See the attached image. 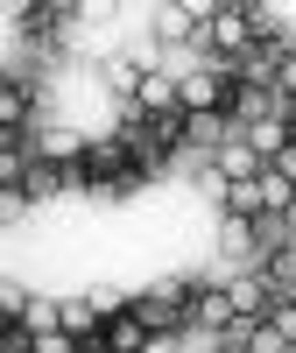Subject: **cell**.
<instances>
[{"label": "cell", "instance_id": "6da1fadb", "mask_svg": "<svg viewBox=\"0 0 296 353\" xmlns=\"http://www.w3.org/2000/svg\"><path fill=\"white\" fill-rule=\"evenodd\" d=\"M254 43H268V28H261L254 0H219V8H212V28H204V50H212V64H240Z\"/></svg>", "mask_w": 296, "mask_h": 353}, {"label": "cell", "instance_id": "277c9868", "mask_svg": "<svg viewBox=\"0 0 296 353\" xmlns=\"http://www.w3.org/2000/svg\"><path fill=\"white\" fill-rule=\"evenodd\" d=\"M296 205V184L282 170H261V212H268V226H282V212Z\"/></svg>", "mask_w": 296, "mask_h": 353}, {"label": "cell", "instance_id": "5b68a950", "mask_svg": "<svg viewBox=\"0 0 296 353\" xmlns=\"http://www.w3.org/2000/svg\"><path fill=\"white\" fill-rule=\"evenodd\" d=\"M0 219H8V226L28 219V198H21V191H0Z\"/></svg>", "mask_w": 296, "mask_h": 353}, {"label": "cell", "instance_id": "7a4b0ae2", "mask_svg": "<svg viewBox=\"0 0 296 353\" xmlns=\"http://www.w3.org/2000/svg\"><path fill=\"white\" fill-rule=\"evenodd\" d=\"M191 304H198V276H156L148 290H134V311L156 332H191Z\"/></svg>", "mask_w": 296, "mask_h": 353}, {"label": "cell", "instance_id": "3957f363", "mask_svg": "<svg viewBox=\"0 0 296 353\" xmlns=\"http://www.w3.org/2000/svg\"><path fill=\"white\" fill-rule=\"evenodd\" d=\"M204 163H212V170L226 176V184H254V176H261V170H268V163H261V156H254V141H247V134H233V141H219V149H212V156H204Z\"/></svg>", "mask_w": 296, "mask_h": 353}]
</instances>
